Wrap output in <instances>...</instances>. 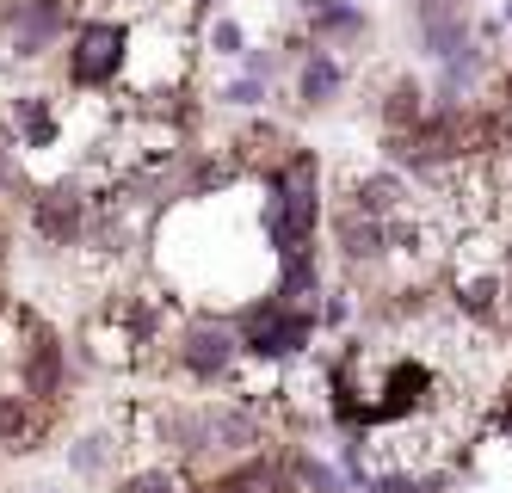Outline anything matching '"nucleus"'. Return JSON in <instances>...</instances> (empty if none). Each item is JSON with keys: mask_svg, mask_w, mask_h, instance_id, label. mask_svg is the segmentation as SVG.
<instances>
[{"mask_svg": "<svg viewBox=\"0 0 512 493\" xmlns=\"http://www.w3.org/2000/svg\"><path fill=\"white\" fill-rule=\"evenodd\" d=\"M451 309L469 327H500L506 321V272H451Z\"/></svg>", "mask_w": 512, "mask_h": 493, "instance_id": "2eb2a0df", "label": "nucleus"}, {"mask_svg": "<svg viewBox=\"0 0 512 493\" xmlns=\"http://www.w3.org/2000/svg\"><path fill=\"white\" fill-rule=\"evenodd\" d=\"M284 469H290V487L297 493H352V481L340 475V463H327V457H315V450H284Z\"/></svg>", "mask_w": 512, "mask_h": 493, "instance_id": "f3484780", "label": "nucleus"}, {"mask_svg": "<svg viewBox=\"0 0 512 493\" xmlns=\"http://www.w3.org/2000/svg\"><path fill=\"white\" fill-rule=\"evenodd\" d=\"M377 118H383V136H408L432 118V87L420 81V74H389L383 93H377Z\"/></svg>", "mask_w": 512, "mask_h": 493, "instance_id": "4468645a", "label": "nucleus"}, {"mask_svg": "<svg viewBox=\"0 0 512 493\" xmlns=\"http://www.w3.org/2000/svg\"><path fill=\"white\" fill-rule=\"evenodd\" d=\"M50 420H56V407H38L31 395H19L13 383H0V450H38L50 438Z\"/></svg>", "mask_w": 512, "mask_h": 493, "instance_id": "dca6fc26", "label": "nucleus"}, {"mask_svg": "<svg viewBox=\"0 0 512 493\" xmlns=\"http://www.w3.org/2000/svg\"><path fill=\"white\" fill-rule=\"evenodd\" d=\"M13 327H19V346L7 352L13 358V389L31 395L38 407H62L68 401V346H62V333L50 321H38L31 309H19Z\"/></svg>", "mask_w": 512, "mask_h": 493, "instance_id": "423d86ee", "label": "nucleus"}, {"mask_svg": "<svg viewBox=\"0 0 512 493\" xmlns=\"http://www.w3.org/2000/svg\"><path fill=\"white\" fill-rule=\"evenodd\" d=\"M266 198H260V241L272 259H297V253H321L315 235H321V155L309 142L290 148V161L272 167L266 179Z\"/></svg>", "mask_w": 512, "mask_h": 493, "instance_id": "f257e3e1", "label": "nucleus"}, {"mask_svg": "<svg viewBox=\"0 0 512 493\" xmlns=\"http://www.w3.org/2000/svg\"><path fill=\"white\" fill-rule=\"evenodd\" d=\"M7 130L19 136V155H50V148H62V136H68L56 99H44V93H19L7 105Z\"/></svg>", "mask_w": 512, "mask_h": 493, "instance_id": "9b49d317", "label": "nucleus"}, {"mask_svg": "<svg viewBox=\"0 0 512 493\" xmlns=\"http://www.w3.org/2000/svg\"><path fill=\"white\" fill-rule=\"evenodd\" d=\"M0 259H7V235H0Z\"/></svg>", "mask_w": 512, "mask_h": 493, "instance_id": "bb28decb", "label": "nucleus"}, {"mask_svg": "<svg viewBox=\"0 0 512 493\" xmlns=\"http://www.w3.org/2000/svg\"><path fill=\"white\" fill-rule=\"evenodd\" d=\"M25 216H31V235L56 253H75L87 247V229H93V179L87 173H62L50 185L25 198Z\"/></svg>", "mask_w": 512, "mask_h": 493, "instance_id": "0eeeda50", "label": "nucleus"}, {"mask_svg": "<svg viewBox=\"0 0 512 493\" xmlns=\"http://www.w3.org/2000/svg\"><path fill=\"white\" fill-rule=\"evenodd\" d=\"M272 99V81H260V74H229L223 87H216V105L223 111H241V118H260Z\"/></svg>", "mask_w": 512, "mask_h": 493, "instance_id": "6ab92c4d", "label": "nucleus"}, {"mask_svg": "<svg viewBox=\"0 0 512 493\" xmlns=\"http://www.w3.org/2000/svg\"><path fill=\"white\" fill-rule=\"evenodd\" d=\"M506 327H512V247H506Z\"/></svg>", "mask_w": 512, "mask_h": 493, "instance_id": "b1692460", "label": "nucleus"}, {"mask_svg": "<svg viewBox=\"0 0 512 493\" xmlns=\"http://www.w3.org/2000/svg\"><path fill=\"white\" fill-rule=\"evenodd\" d=\"M229 321H235V333H241L247 364H260V370H284V364L309 358L315 333H321V315H315V309H297V302H284V296H272V290L247 296Z\"/></svg>", "mask_w": 512, "mask_h": 493, "instance_id": "f03ea898", "label": "nucleus"}, {"mask_svg": "<svg viewBox=\"0 0 512 493\" xmlns=\"http://www.w3.org/2000/svg\"><path fill=\"white\" fill-rule=\"evenodd\" d=\"M438 407H445V376H438L420 352H401V358L377 364V383H371V426L377 432L420 426Z\"/></svg>", "mask_w": 512, "mask_h": 493, "instance_id": "20e7f679", "label": "nucleus"}, {"mask_svg": "<svg viewBox=\"0 0 512 493\" xmlns=\"http://www.w3.org/2000/svg\"><path fill=\"white\" fill-rule=\"evenodd\" d=\"M352 315H358V302H352V290H340V284H327V296H321V327H327V333H340V327H352Z\"/></svg>", "mask_w": 512, "mask_h": 493, "instance_id": "412c9836", "label": "nucleus"}, {"mask_svg": "<svg viewBox=\"0 0 512 493\" xmlns=\"http://www.w3.org/2000/svg\"><path fill=\"white\" fill-rule=\"evenodd\" d=\"M414 50L432 62V68H445V62H457L463 50H475L482 44V31H475V13L469 0H414Z\"/></svg>", "mask_w": 512, "mask_h": 493, "instance_id": "1a4fd4ad", "label": "nucleus"}, {"mask_svg": "<svg viewBox=\"0 0 512 493\" xmlns=\"http://www.w3.org/2000/svg\"><path fill=\"white\" fill-rule=\"evenodd\" d=\"M0 68H7V62H0Z\"/></svg>", "mask_w": 512, "mask_h": 493, "instance_id": "cd10ccee", "label": "nucleus"}, {"mask_svg": "<svg viewBox=\"0 0 512 493\" xmlns=\"http://www.w3.org/2000/svg\"><path fill=\"white\" fill-rule=\"evenodd\" d=\"M488 432L512 450V370L500 376V389H494V407H488Z\"/></svg>", "mask_w": 512, "mask_h": 493, "instance_id": "4be33fe9", "label": "nucleus"}, {"mask_svg": "<svg viewBox=\"0 0 512 493\" xmlns=\"http://www.w3.org/2000/svg\"><path fill=\"white\" fill-rule=\"evenodd\" d=\"M75 0H0V31H7L13 62L50 56L62 37H75Z\"/></svg>", "mask_w": 512, "mask_h": 493, "instance_id": "6e6552de", "label": "nucleus"}, {"mask_svg": "<svg viewBox=\"0 0 512 493\" xmlns=\"http://www.w3.org/2000/svg\"><path fill=\"white\" fill-rule=\"evenodd\" d=\"M204 50H210L216 62H247V50H253L247 19H241V13H216V19L204 25Z\"/></svg>", "mask_w": 512, "mask_h": 493, "instance_id": "a211bd4d", "label": "nucleus"}, {"mask_svg": "<svg viewBox=\"0 0 512 493\" xmlns=\"http://www.w3.org/2000/svg\"><path fill=\"white\" fill-rule=\"evenodd\" d=\"M179 487H186V475L173 463H142V469H124L112 481V493H179Z\"/></svg>", "mask_w": 512, "mask_h": 493, "instance_id": "aec40b11", "label": "nucleus"}, {"mask_svg": "<svg viewBox=\"0 0 512 493\" xmlns=\"http://www.w3.org/2000/svg\"><path fill=\"white\" fill-rule=\"evenodd\" d=\"M179 493H204V487H198V481H186V487H179Z\"/></svg>", "mask_w": 512, "mask_h": 493, "instance_id": "a878e982", "label": "nucleus"}, {"mask_svg": "<svg viewBox=\"0 0 512 493\" xmlns=\"http://www.w3.org/2000/svg\"><path fill=\"white\" fill-rule=\"evenodd\" d=\"M494 105L512 118V62H500V74H494Z\"/></svg>", "mask_w": 512, "mask_h": 493, "instance_id": "5701e85b", "label": "nucleus"}, {"mask_svg": "<svg viewBox=\"0 0 512 493\" xmlns=\"http://www.w3.org/2000/svg\"><path fill=\"white\" fill-rule=\"evenodd\" d=\"M297 7V19H303V37L315 50H334V56H346V50H364L377 37V19L358 7V0H290Z\"/></svg>", "mask_w": 512, "mask_h": 493, "instance_id": "9d476101", "label": "nucleus"}, {"mask_svg": "<svg viewBox=\"0 0 512 493\" xmlns=\"http://www.w3.org/2000/svg\"><path fill=\"white\" fill-rule=\"evenodd\" d=\"M130 426H87L75 444H68V469H75L81 481H118V463H124V450H130Z\"/></svg>", "mask_w": 512, "mask_h": 493, "instance_id": "ddd939ff", "label": "nucleus"}, {"mask_svg": "<svg viewBox=\"0 0 512 493\" xmlns=\"http://www.w3.org/2000/svg\"><path fill=\"white\" fill-rule=\"evenodd\" d=\"M500 19H506V31H512V0H500Z\"/></svg>", "mask_w": 512, "mask_h": 493, "instance_id": "393cba45", "label": "nucleus"}, {"mask_svg": "<svg viewBox=\"0 0 512 493\" xmlns=\"http://www.w3.org/2000/svg\"><path fill=\"white\" fill-rule=\"evenodd\" d=\"M130 50H136V25L93 13V19L75 25V37H68L62 81L75 93H112L118 81H130Z\"/></svg>", "mask_w": 512, "mask_h": 493, "instance_id": "39448f33", "label": "nucleus"}, {"mask_svg": "<svg viewBox=\"0 0 512 493\" xmlns=\"http://www.w3.org/2000/svg\"><path fill=\"white\" fill-rule=\"evenodd\" d=\"M167 364H173V376H186L192 389H235L241 370H247V352H241V333H235L229 315L192 309V315H179V327H173Z\"/></svg>", "mask_w": 512, "mask_h": 493, "instance_id": "7ed1b4c3", "label": "nucleus"}, {"mask_svg": "<svg viewBox=\"0 0 512 493\" xmlns=\"http://www.w3.org/2000/svg\"><path fill=\"white\" fill-rule=\"evenodd\" d=\"M346 87H352V68H346V56H334V50H309L297 68H290V93H297L303 111H327Z\"/></svg>", "mask_w": 512, "mask_h": 493, "instance_id": "f8f14e48", "label": "nucleus"}]
</instances>
